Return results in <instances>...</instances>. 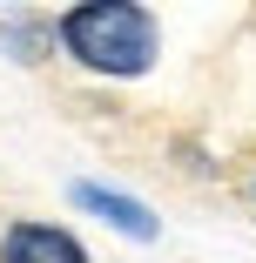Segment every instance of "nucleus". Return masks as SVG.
<instances>
[{
    "instance_id": "obj_1",
    "label": "nucleus",
    "mask_w": 256,
    "mask_h": 263,
    "mask_svg": "<svg viewBox=\"0 0 256 263\" xmlns=\"http://www.w3.org/2000/svg\"><path fill=\"white\" fill-rule=\"evenodd\" d=\"M54 47L101 81H142L162 54V21L135 0H81L54 14Z\"/></svg>"
},
{
    "instance_id": "obj_2",
    "label": "nucleus",
    "mask_w": 256,
    "mask_h": 263,
    "mask_svg": "<svg viewBox=\"0 0 256 263\" xmlns=\"http://www.w3.org/2000/svg\"><path fill=\"white\" fill-rule=\"evenodd\" d=\"M0 263H88V250H81V236L61 230V223L21 216V223L0 230Z\"/></svg>"
},
{
    "instance_id": "obj_3",
    "label": "nucleus",
    "mask_w": 256,
    "mask_h": 263,
    "mask_svg": "<svg viewBox=\"0 0 256 263\" xmlns=\"http://www.w3.org/2000/svg\"><path fill=\"white\" fill-rule=\"evenodd\" d=\"M74 209L101 216V223H108L115 236H128V243H155V236H162L155 209L135 202V196H122V189H108V182H74Z\"/></svg>"
},
{
    "instance_id": "obj_4",
    "label": "nucleus",
    "mask_w": 256,
    "mask_h": 263,
    "mask_svg": "<svg viewBox=\"0 0 256 263\" xmlns=\"http://www.w3.org/2000/svg\"><path fill=\"white\" fill-rule=\"evenodd\" d=\"M0 41L14 47V61H47V47H54V21H41V14H7V21H0Z\"/></svg>"
}]
</instances>
